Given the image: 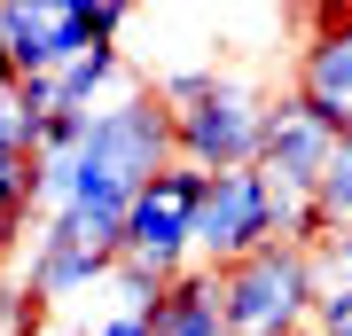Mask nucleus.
I'll use <instances>...</instances> for the list:
<instances>
[{
    "label": "nucleus",
    "instance_id": "3",
    "mask_svg": "<svg viewBox=\"0 0 352 336\" xmlns=\"http://www.w3.org/2000/svg\"><path fill=\"white\" fill-rule=\"evenodd\" d=\"M321 258L298 243H266L258 258L219 274V305H227V336H305L321 321Z\"/></svg>",
    "mask_w": 352,
    "mask_h": 336
},
{
    "label": "nucleus",
    "instance_id": "5",
    "mask_svg": "<svg viewBox=\"0 0 352 336\" xmlns=\"http://www.w3.org/2000/svg\"><path fill=\"white\" fill-rule=\"evenodd\" d=\"M266 243H282V196L274 180L258 172H219L204 188V212H196V266L204 274H227V266L258 258Z\"/></svg>",
    "mask_w": 352,
    "mask_h": 336
},
{
    "label": "nucleus",
    "instance_id": "12",
    "mask_svg": "<svg viewBox=\"0 0 352 336\" xmlns=\"http://www.w3.org/2000/svg\"><path fill=\"white\" fill-rule=\"evenodd\" d=\"M94 336H149V313H133V305H118V313H102Z\"/></svg>",
    "mask_w": 352,
    "mask_h": 336
},
{
    "label": "nucleus",
    "instance_id": "1",
    "mask_svg": "<svg viewBox=\"0 0 352 336\" xmlns=\"http://www.w3.org/2000/svg\"><path fill=\"white\" fill-rule=\"evenodd\" d=\"M173 164H180L173 110H164V94L141 78V87H126L110 102V110L87 117V133H78L63 157H39V219H87V227L126 243L133 196L157 172H173Z\"/></svg>",
    "mask_w": 352,
    "mask_h": 336
},
{
    "label": "nucleus",
    "instance_id": "11",
    "mask_svg": "<svg viewBox=\"0 0 352 336\" xmlns=\"http://www.w3.org/2000/svg\"><path fill=\"white\" fill-rule=\"evenodd\" d=\"M314 328H321V336H352V282L321 298V321H314Z\"/></svg>",
    "mask_w": 352,
    "mask_h": 336
},
{
    "label": "nucleus",
    "instance_id": "6",
    "mask_svg": "<svg viewBox=\"0 0 352 336\" xmlns=\"http://www.w3.org/2000/svg\"><path fill=\"white\" fill-rule=\"evenodd\" d=\"M204 188H212V172L173 164V172H157V180L133 196V212H126V258H133V266H149V274H164V282H180V274L196 266Z\"/></svg>",
    "mask_w": 352,
    "mask_h": 336
},
{
    "label": "nucleus",
    "instance_id": "8",
    "mask_svg": "<svg viewBox=\"0 0 352 336\" xmlns=\"http://www.w3.org/2000/svg\"><path fill=\"white\" fill-rule=\"evenodd\" d=\"M289 94H305L337 133H352V8H305L298 16Z\"/></svg>",
    "mask_w": 352,
    "mask_h": 336
},
{
    "label": "nucleus",
    "instance_id": "2",
    "mask_svg": "<svg viewBox=\"0 0 352 336\" xmlns=\"http://www.w3.org/2000/svg\"><path fill=\"white\" fill-rule=\"evenodd\" d=\"M149 87L164 94L173 110V141H180V164L196 172H251L258 149H266V110L274 94L251 87L243 71H219V63H196V71H157Z\"/></svg>",
    "mask_w": 352,
    "mask_h": 336
},
{
    "label": "nucleus",
    "instance_id": "13",
    "mask_svg": "<svg viewBox=\"0 0 352 336\" xmlns=\"http://www.w3.org/2000/svg\"><path fill=\"white\" fill-rule=\"evenodd\" d=\"M24 78H16V55H8V32H0V94H16Z\"/></svg>",
    "mask_w": 352,
    "mask_h": 336
},
{
    "label": "nucleus",
    "instance_id": "4",
    "mask_svg": "<svg viewBox=\"0 0 352 336\" xmlns=\"http://www.w3.org/2000/svg\"><path fill=\"white\" fill-rule=\"evenodd\" d=\"M133 24L126 0H0V32H8L16 78H55L78 55L118 47V32Z\"/></svg>",
    "mask_w": 352,
    "mask_h": 336
},
{
    "label": "nucleus",
    "instance_id": "9",
    "mask_svg": "<svg viewBox=\"0 0 352 336\" xmlns=\"http://www.w3.org/2000/svg\"><path fill=\"white\" fill-rule=\"evenodd\" d=\"M149 336H227L219 274H204V266H188L180 282H164V298L149 305Z\"/></svg>",
    "mask_w": 352,
    "mask_h": 336
},
{
    "label": "nucleus",
    "instance_id": "7",
    "mask_svg": "<svg viewBox=\"0 0 352 336\" xmlns=\"http://www.w3.org/2000/svg\"><path fill=\"white\" fill-rule=\"evenodd\" d=\"M118 258H126V243L118 235H102V227L87 219H39L32 227V258H24V282L32 298H78V289H94V282H110L118 274Z\"/></svg>",
    "mask_w": 352,
    "mask_h": 336
},
{
    "label": "nucleus",
    "instance_id": "10",
    "mask_svg": "<svg viewBox=\"0 0 352 336\" xmlns=\"http://www.w3.org/2000/svg\"><path fill=\"white\" fill-rule=\"evenodd\" d=\"M314 212H321V235H352V133L337 141V157H329V180H321Z\"/></svg>",
    "mask_w": 352,
    "mask_h": 336
},
{
    "label": "nucleus",
    "instance_id": "14",
    "mask_svg": "<svg viewBox=\"0 0 352 336\" xmlns=\"http://www.w3.org/2000/svg\"><path fill=\"white\" fill-rule=\"evenodd\" d=\"M305 336H321V328H305Z\"/></svg>",
    "mask_w": 352,
    "mask_h": 336
}]
</instances>
